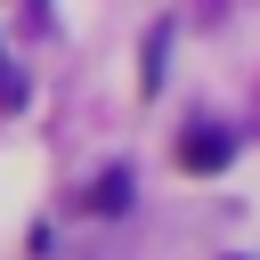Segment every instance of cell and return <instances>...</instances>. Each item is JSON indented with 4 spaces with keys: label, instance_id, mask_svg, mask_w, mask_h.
I'll use <instances>...</instances> for the list:
<instances>
[{
    "label": "cell",
    "instance_id": "1",
    "mask_svg": "<svg viewBox=\"0 0 260 260\" xmlns=\"http://www.w3.org/2000/svg\"><path fill=\"white\" fill-rule=\"evenodd\" d=\"M228 162H236V130L195 122V130L179 138V171H228Z\"/></svg>",
    "mask_w": 260,
    "mask_h": 260
},
{
    "label": "cell",
    "instance_id": "2",
    "mask_svg": "<svg viewBox=\"0 0 260 260\" xmlns=\"http://www.w3.org/2000/svg\"><path fill=\"white\" fill-rule=\"evenodd\" d=\"M130 195H138V179L114 162V171H98V187H89V211H106V219H114V211H130Z\"/></svg>",
    "mask_w": 260,
    "mask_h": 260
}]
</instances>
